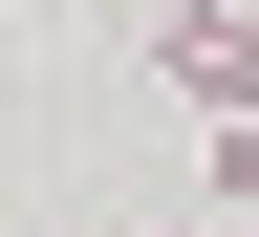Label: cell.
Returning <instances> with one entry per match:
<instances>
[{
    "instance_id": "1",
    "label": "cell",
    "mask_w": 259,
    "mask_h": 237,
    "mask_svg": "<svg viewBox=\"0 0 259 237\" xmlns=\"http://www.w3.org/2000/svg\"><path fill=\"white\" fill-rule=\"evenodd\" d=\"M151 65H173L194 108L238 129V108H259V0H194V22H173V43H151Z\"/></svg>"
},
{
    "instance_id": "2",
    "label": "cell",
    "mask_w": 259,
    "mask_h": 237,
    "mask_svg": "<svg viewBox=\"0 0 259 237\" xmlns=\"http://www.w3.org/2000/svg\"><path fill=\"white\" fill-rule=\"evenodd\" d=\"M216 216H238V237H259V108H238V129H216Z\"/></svg>"
},
{
    "instance_id": "3",
    "label": "cell",
    "mask_w": 259,
    "mask_h": 237,
    "mask_svg": "<svg viewBox=\"0 0 259 237\" xmlns=\"http://www.w3.org/2000/svg\"><path fill=\"white\" fill-rule=\"evenodd\" d=\"M151 237H194V216H151Z\"/></svg>"
}]
</instances>
